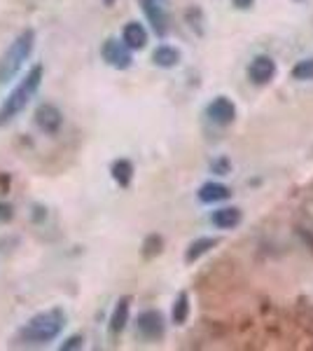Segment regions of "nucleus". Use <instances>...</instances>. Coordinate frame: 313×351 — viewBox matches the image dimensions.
I'll use <instances>...</instances> for the list:
<instances>
[{
    "label": "nucleus",
    "instance_id": "nucleus-1",
    "mask_svg": "<svg viewBox=\"0 0 313 351\" xmlns=\"http://www.w3.org/2000/svg\"><path fill=\"white\" fill-rule=\"evenodd\" d=\"M42 75H45L42 66L40 64L31 66V71L24 75V80L16 84L12 92H10L8 99L3 101V106H0V127H8L14 117H19L21 112L26 110V106L36 99L40 84H42Z\"/></svg>",
    "mask_w": 313,
    "mask_h": 351
},
{
    "label": "nucleus",
    "instance_id": "nucleus-2",
    "mask_svg": "<svg viewBox=\"0 0 313 351\" xmlns=\"http://www.w3.org/2000/svg\"><path fill=\"white\" fill-rule=\"evenodd\" d=\"M66 328V314L64 309H47L33 316L28 324L21 328L19 337L26 344H47L61 335V330Z\"/></svg>",
    "mask_w": 313,
    "mask_h": 351
},
{
    "label": "nucleus",
    "instance_id": "nucleus-3",
    "mask_svg": "<svg viewBox=\"0 0 313 351\" xmlns=\"http://www.w3.org/2000/svg\"><path fill=\"white\" fill-rule=\"evenodd\" d=\"M33 47H36V31L33 28H26L19 36L14 38L12 45L5 49V54L0 56V84L12 82L19 71L24 68V64L31 56Z\"/></svg>",
    "mask_w": 313,
    "mask_h": 351
},
{
    "label": "nucleus",
    "instance_id": "nucleus-4",
    "mask_svg": "<svg viewBox=\"0 0 313 351\" xmlns=\"http://www.w3.org/2000/svg\"><path fill=\"white\" fill-rule=\"evenodd\" d=\"M136 328H138V335L143 339H150V342H155V339H162L164 337V330H166V324H164V316L162 311L157 309H145L138 314V319H136Z\"/></svg>",
    "mask_w": 313,
    "mask_h": 351
},
{
    "label": "nucleus",
    "instance_id": "nucleus-5",
    "mask_svg": "<svg viewBox=\"0 0 313 351\" xmlns=\"http://www.w3.org/2000/svg\"><path fill=\"white\" fill-rule=\"evenodd\" d=\"M140 8L157 36H166L168 31V0H140Z\"/></svg>",
    "mask_w": 313,
    "mask_h": 351
},
{
    "label": "nucleus",
    "instance_id": "nucleus-6",
    "mask_svg": "<svg viewBox=\"0 0 313 351\" xmlns=\"http://www.w3.org/2000/svg\"><path fill=\"white\" fill-rule=\"evenodd\" d=\"M101 56H103L108 66L117 68V71H127L131 61H134L131 59V49L122 40H117V38H108L103 47H101Z\"/></svg>",
    "mask_w": 313,
    "mask_h": 351
},
{
    "label": "nucleus",
    "instance_id": "nucleus-7",
    "mask_svg": "<svg viewBox=\"0 0 313 351\" xmlns=\"http://www.w3.org/2000/svg\"><path fill=\"white\" fill-rule=\"evenodd\" d=\"M36 124L42 134L56 136L61 132V127H64V112L52 104H40L36 110Z\"/></svg>",
    "mask_w": 313,
    "mask_h": 351
},
{
    "label": "nucleus",
    "instance_id": "nucleus-8",
    "mask_svg": "<svg viewBox=\"0 0 313 351\" xmlns=\"http://www.w3.org/2000/svg\"><path fill=\"white\" fill-rule=\"evenodd\" d=\"M276 75V61L266 54H260L250 61V68H248V77L253 80L255 84H266L271 82Z\"/></svg>",
    "mask_w": 313,
    "mask_h": 351
},
{
    "label": "nucleus",
    "instance_id": "nucleus-9",
    "mask_svg": "<svg viewBox=\"0 0 313 351\" xmlns=\"http://www.w3.org/2000/svg\"><path fill=\"white\" fill-rule=\"evenodd\" d=\"M208 117L213 120L215 124H222V127H227V124H231L234 122V117H236V106L231 104L227 96H218V99H213L208 104Z\"/></svg>",
    "mask_w": 313,
    "mask_h": 351
},
{
    "label": "nucleus",
    "instance_id": "nucleus-10",
    "mask_svg": "<svg viewBox=\"0 0 313 351\" xmlns=\"http://www.w3.org/2000/svg\"><path fill=\"white\" fill-rule=\"evenodd\" d=\"M122 43L127 45L131 52H134V49H143L147 45L145 26L138 24V21H129V24L124 26V31H122Z\"/></svg>",
    "mask_w": 313,
    "mask_h": 351
},
{
    "label": "nucleus",
    "instance_id": "nucleus-11",
    "mask_svg": "<svg viewBox=\"0 0 313 351\" xmlns=\"http://www.w3.org/2000/svg\"><path fill=\"white\" fill-rule=\"evenodd\" d=\"M210 223L220 230H231L241 223V208L236 206H225V208H218V211L210 216Z\"/></svg>",
    "mask_w": 313,
    "mask_h": 351
},
{
    "label": "nucleus",
    "instance_id": "nucleus-12",
    "mask_svg": "<svg viewBox=\"0 0 313 351\" xmlns=\"http://www.w3.org/2000/svg\"><path fill=\"white\" fill-rule=\"evenodd\" d=\"M129 304H131V298H119V302L115 304V309H112V316H110V332L112 335H119V332L127 328Z\"/></svg>",
    "mask_w": 313,
    "mask_h": 351
},
{
    "label": "nucleus",
    "instance_id": "nucleus-13",
    "mask_svg": "<svg viewBox=\"0 0 313 351\" xmlns=\"http://www.w3.org/2000/svg\"><path fill=\"white\" fill-rule=\"evenodd\" d=\"M231 197V190L222 183H206L199 188V199L203 204H215V202H225Z\"/></svg>",
    "mask_w": 313,
    "mask_h": 351
},
{
    "label": "nucleus",
    "instance_id": "nucleus-14",
    "mask_svg": "<svg viewBox=\"0 0 313 351\" xmlns=\"http://www.w3.org/2000/svg\"><path fill=\"white\" fill-rule=\"evenodd\" d=\"M110 173H112V180H115L119 188H129L131 180H134V164L129 160H117L110 167Z\"/></svg>",
    "mask_w": 313,
    "mask_h": 351
},
{
    "label": "nucleus",
    "instance_id": "nucleus-15",
    "mask_svg": "<svg viewBox=\"0 0 313 351\" xmlns=\"http://www.w3.org/2000/svg\"><path fill=\"white\" fill-rule=\"evenodd\" d=\"M215 246H218V239H213V237H201V239H197V241L190 243V248H187V253H185V260L190 265L197 263L199 258L206 256L210 248H215Z\"/></svg>",
    "mask_w": 313,
    "mask_h": 351
},
{
    "label": "nucleus",
    "instance_id": "nucleus-16",
    "mask_svg": "<svg viewBox=\"0 0 313 351\" xmlns=\"http://www.w3.org/2000/svg\"><path fill=\"white\" fill-rule=\"evenodd\" d=\"M152 61H155L159 68H175V66L180 64V52L175 47L162 45V47L155 49V54H152Z\"/></svg>",
    "mask_w": 313,
    "mask_h": 351
},
{
    "label": "nucleus",
    "instance_id": "nucleus-17",
    "mask_svg": "<svg viewBox=\"0 0 313 351\" xmlns=\"http://www.w3.org/2000/svg\"><path fill=\"white\" fill-rule=\"evenodd\" d=\"M187 314H190V298H187V293H178V298H175L173 302V324L175 326H183L187 321Z\"/></svg>",
    "mask_w": 313,
    "mask_h": 351
},
{
    "label": "nucleus",
    "instance_id": "nucleus-18",
    "mask_svg": "<svg viewBox=\"0 0 313 351\" xmlns=\"http://www.w3.org/2000/svg\"><path fill=\"white\" fill-rule=\"evenodd\" d=\"M295 80H313V56L311 59H301L292 68Z\"/></svg>",
    "mask_w": 313,
    "mask_h": 351
},
{
    "label": "nucleus",
    "instance_id": "nucleus-19",
    "mask_svg": "<svg viewBox=\"0 0 313 351\" xmlns=\"http://www.w3.org/2000/svg\"><path fill=\"white\" fill-rule=\"evenodd\" d=\"M162 248H164V239L162 237H157V234H152V237H147L145 243H143V256L145 258H155L162 253Z\"/></svg>",
    "mask_w": 313,
    "mask_h": 351
},
{
    "label": "nucleus",
    "instance_id": "nucleus-20",
    "mask_svg": "<svg viewBox=\"0 0 313 351\" xmlns=\"http://www.w3.org/2000/svg\"><path fill=\"white\" fill-rule=\"evenodd\" d=\"M12 218H14V206H12V204L0 199V225L12 223Z\"/></svg>",
    "mask_w": 313,
    "mask_h": 351
},
{
    "label": "nucleus",
    "instance_id": "nucleus-21",
    "mask_svg": "<svg viewBox=\"0 0 313 351\" xmlns=\"http://www.w3.org/2000/svg\"><path fill=\"white\" fill-rule=\"evenodd\" d=\"M82 347V335H73L68 337L64 344H61V351H68V349H79Z\"/></svg>",
    "mask_w": 313,
    "mask_h": 351
},
{
    "label": "nucleus",
    "instance_id": "nucleus-22",
    "mask_svg": "<svg viewBox=\"0 0 313 351\" xmlns=\"http://www.w3.org/2000/svg\"><path fill=\"white\" fill-rule=\"evenodd\" d=\"M210 169H213L215 173H220V176H227V173H229V162H227V160H218V162L210 164Z\"/></svg>",
    "mask_w": 313,
    "mask_h": 351
},
{
    "label": "nucleus",
    "instance_id": "nucleus-23",
    "mask_svg": "<svg viewBox=\"0 0 313 351\" xmlns=\"http://www.w3.org/2000/svg\"><path fill=\"white\" fill-rule=\"evenodd\" d=\"M231 3H234L238 10H250V8H253L255 0H231Z\"/></svg>",
    "mask_w": 313,
    "mask_h": 351
},
{
    "label": "nucleus",
    "instance_id": "nucleus-24",
    "mask_svg": "<svg viewBox=\"0 0 313 351\" xmlns=\"http://www.w3.org/2000/svg\"><path fill=\"white\" fill-rule=\"evenodd\" d=\"M105 5H115V0H103Z\"/></svg>",
    "mask_w": 313,
    "mask_h": 351
}]
</instances>
